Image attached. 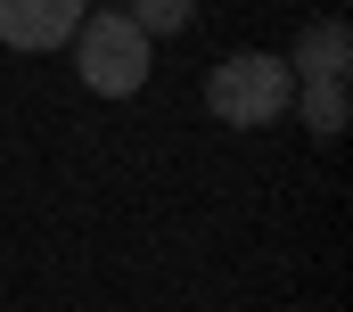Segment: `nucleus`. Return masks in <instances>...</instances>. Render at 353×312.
<instances>
[{"instance_id": "423d86ee", "label": "nucleus", "mask_w": 353, "mask_h": 312, "mask_svg": "<svg viewBox=\"0 0 353 312\" xmlns=\"http://www.w3.org/2000/svg\"><path fill=\"white\" fill-rule=\"evenodd\" d=\"M189 17H197V0H140V17H132V25L157 41V33H181Z\"/></svg>"}, {"instance_id": "0eeeda50", "label": "nucleus", "mask_w": 353, "mask_h": 312, "mask_svg": "<svg viewBox=\"0 0 353 312\" xmlns=\"http://www.w3.org/2000/svg\"><path fill=\"white\" fill-rule=\"evenodd\" d=\"M99 8H123V0H99Z\"/></svg>"}, {"instance_id": "f257e3e1", "label": "nucleus", "mask_w": 353, "mask_h": 312, "mask_svg": "<svg viewBox=\"0 0 353 312\" xmlns=\"http://www.w3.org/2000/svg\"><path fill=\"white\" fill-rule=\"evenodd\" d=\"M66 50H74V75H83L99 99H132V90L148 82V66H157L148 33H140L123 8H99V17H83Z\"/></svg>"}, {"instance_id": "7ed1b4c3", "label": "nucleus", "mask_w": 353, "mask_h": 312, "mask_svg": "<svg viewBox=\"0 0 353 312\" xmlns=\"http://www.w3.org/2000/svg\"><path fill=\"white\" fill-rule=\"evenodd\" d=\"M90 0H0V50H66Z\"/></svg>"}, {"instance_id": "39448f33", "label": "nucleus", "mask_w": 353, "mask_h": 312, "mask_svg": "<svg viewBox=\"0 0 353 312\" xmlns=\"http://www.w3.org/2000/svg\"><path fill=\"white\" fill-rule=\"evenodd\" d=\"M304 124H312L321 140L345 132V75H337V82H304Z\"/></svg>"}, {"instance_id": "20e7f679", "label": "nucleus", "mask_w": 353, "mask_h": 312, "mask_svg": "<svg viewBox=\"0 0 353 312\" xmlns=\"http://www.w3.org/2000/svg\"><path fill=\"white\" fill-rule=\"evenodd\" d=\"M345 58H353L345 17H321V25H304V33H296V58H288V75H296V82H337V75H345Z\"/></svg>"}, {"instance_id": "f03ea898", "label": "nucleus", "mask_w": 353, "mask_h": 312, "mask_svg": "<svg viewBox=\"0 0 353 312\" xmlns=\"http://www.w3.org/2000/svg\"><path fill=\"white\" fill-rule=\"evenodd\" d=\"M288 107H296V75H288V58L239 50V58H222V66L205 75V115H222V124H239V132L279 124Z\"/></svg>"}]
</instances>
